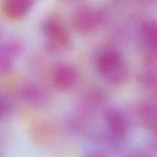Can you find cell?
I'll list each match as a JSON object with an SVG mask.
<instances>
[{"label": "cell", "mask_w": 157, "mask_h": 157, "mask_svg": "<svg viewBox=\"0 0 157 157\" xmlns=\"http://www.w3.org/2000/svg\"><path fill=\"white\" fill-rule=\"evenodd\" d=\"M42 29L50 49H57L70 43L71 35L65 25L58 18H50L43 22Z\"/></svg>", "instance_id": "cell-3"}, {"label": "cell", "mask_w": 157, "mask_h": 157, "mask_svg": "<svg viewBox=\"0 0 157 157\" xmlns=\"http://www.w3.org/2000/svg\"><path fill=\"white\" fill-rule=\"evenodd\" d=\"M32 4L31 0H4L2 8L7 17L18 19L25 15Z\"/></svg>", "instance_id": "cell-8"}, {"label": "cell", "mask_w": 157, "mask_h": 157, "mask_svg": "<svg viewBox=\"0 0 157 157\" xmlns=\"http://www.w3.org/2000/svg\"><path fill=\"white\" fill-rule=\"evenodd\" d=\"M138 116L145 128L153 132L157 130V105L150 102L143 103L138 109Z\"/></svg>", "instance_id": "cell-9"}, {"label": "cell", "mask_w": 157, "mask_h": 157, "mask_svg": "<svg viewBox=\"0 0 157 157\" xmlns=\"http://www.w3.org/2000/svg\"><path fill=\"white\" fill-rule=\"evenodd\" d=\"M96 67L104 78L113 84H118L125 78L127 68L122 55L114 48H107L98 55Z\"/></svg>", "instance_id": "cell-1"}, {"label": "cell", "mask_w": 157, "mask_h": 157, "mask_svg": "<svg viewBox=\"0 0 157 157\" xmlns=\"http://www.w3.org/2000/svg\"><path fill=\"white\" fill-rule=\"evenodd\" d=\"M104 19V12L90 4H80L74 9L71 16V26L81 34L90 32L96 29Z\"/></svg>", "instance_id": "cell-2"}, {"label": "cell", "mask_w": 157, "mask_h": 157, "mask_svg": "<svg viewBox=\"0 0 157 157\" xmlns=\"http://www.w3.org/2000/svg\"><path fill=\"white\" fill-rule=\"evenodd\" d=\"M84 157H107V156L102 152L94 150V151H91L88 153Z\"/></svg>", "instance_id": "cell-13"}, {"label": "cell", "mask_w": 157, "mask_h": 157, "mask_svg": "<svg viewBox=\"0 0 157 157\" xmlns=\"http://www.w3.org/2000/svg\"><path fill=\"white\" fill-rule=\"evenodd\" d=\"M154 133V140H155V145L157 147V130H156L155 132H153Z\"/></svg>", "instance_id": "cell-14"}, {"label": "cell", "mask_w": 157, "mask_h": 157, "mask_svg": "<svg viewBox=\"0 0 157 157\" xmlns=\"http://www.w3.org/2000/svg\"><path fill=\"white\" fill-rule=\"evenodd\" d=\"M51 79L55 87L61 90H65L75 84L78 79V71L69 63L58 62L52 67Z\"/></svg>", "instance_id": "cell-5"}, {"label": "cell", "mask_w": 157, "mask_h": 157, "mask_svg": "<svg viewBox=\"0 0 157 157\" xmlns=\"http://www.w3.org/2000/svg\"><path fill=\"white\" fill-rule=\"evenodd\" d=\"M22 45L15 40H9L2 44L0 52V71L7 73L12 68L15 57L21 52Z\"/></svg>", "instance_id": "cell-6"}, {"label": "cell", "mask_w": 157, "mask_h": 157, "mask_svg": "<svg viewBox=\"0 0 157 157\" xmlns=\"http://www.w3.org/2000/svg\"><path fill=\"white\" fill-rule=\"evenodd\" d=\"M127 157H153L150 152L144 150V149H137L134 150L130 153Z\"/></svg>", "instance_id": "cell-12"}, {"label": "cell", "mask_w": 157, "mask_h": 157, "mask_svg": "<svg viewBox=\"0 0 157 157\" xmlns=\"http://www.w3.org/2000/svg\"><path fill=\"white\" fill-rule=\"evenodd\" d=\"M1 116L2 117H5L6 116H8L9 113L12 111V102L6 96H1Z\"/></svg>", "instance_id": "cell-11"}, {"label": "cell", "mask_w": 157, "mask_h": 157, "mask_svg": "<svg viewBox=\"0 0 157 157\" xmlns=\"http://www.w3.org/2000/svg\"><path fill=\"white\" fill-rule=\"evenodd\" d=\"M141 39L147 48L157 51V21L147 20L141 25Z\"/></svg>", "instance_id": "cell-10"}, {"label": "cell", "mask_w": 157, "mask_h": 157, "mask_svg": "<svg viewBox=\"0 0 157 157\" xmlns=\"http://www.w3.org/2000/svg\"><path fill=\"white\" fill-rule=\"evenodd\" d=\"M104 116L110 140L115 143L124 140L128 132V122L124 113L117 107H109Z\"/></svg>", "instance_id": "cell-4"}, {"label": "cell", "mask_w": 157, "mask_h": 157, "mask_svg": "<svg viewBox=\"0 0 157 157\" xmlns=\"http://www.w3.org/2000/svg\"><path fill=\"white\" fill-rule=\"evenodd\" d=\"M21 97L32 105H43L48 101V94L45 90L32 83L24 84L20 90Z\"/></svg>", "instance_id": "cell-7"}]
</instances>
